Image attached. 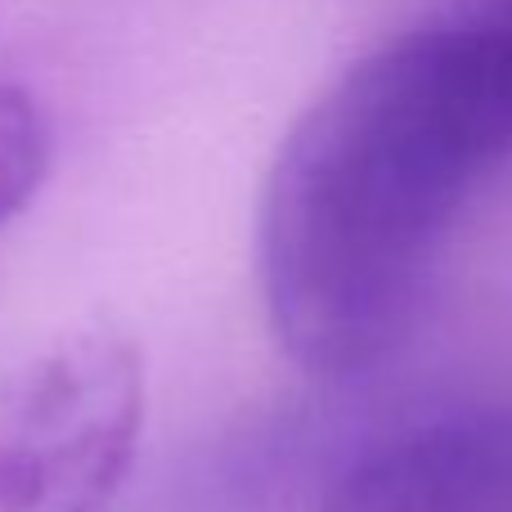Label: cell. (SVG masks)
<instances>
[{
  "instance_id": "6da1fadb",
  "label": "cell",
  "mask_w": 512,
  "mask_h": 512,
  "mask_svg": "<svg viewBox=\"0 0 512 512\" xmlns=\"http://www.w3.org/2000/svg\"><path fill=\"white\" fill-rule=\"evenodd\" d=\"M512 158V0L355 59L283 135L256 207V279L292 364L346 378L414 315L450 221Z\"/></svg>"
},
{
  "instance_id": "7a4b0ae2",
  "label": "cell",
  "mask_w": 512,
  "mask_h": 512,
  "mask_svg": "<svg viewBox=\"0 0 512 512\" xmlns=\"http://www.w3.org/2000/svg\"><path fill=\"white\" fill-rule=\"evenodd\" d=\"M144 423V364L122 333L86 328L0 387V512H104Z\"/></svg>"
},
{
  "instance_id": "3957f363",
  "label": "cell",
  "mask_w": 512,
  "mask_h": 512,
  "mask_svg": "<svg viewBox=\"0 0 512 512\" xmlns=\"http://www.w3.org/2000/svg\"><path fill=\"white\" fill-rule=\"evenodd\" d=\"M324 512H512V418L409 427L355 459Z\"/></svg>"
},
{
  "instance_id": "277c9868",
  "label": "cell",
  "mask_w": 512,
  "mask_h": 512,
  "mask_svg": "<svg viewBox=\"0 0 512 512\" xmlns=\"http://www.w3.org/2000/svg\"><path fill=\"white\" fill-rule=\"evenodd\" d=\"M50 167V122L27 90L0 81V225H9Z\"/></svg>"
}]
</instances>
